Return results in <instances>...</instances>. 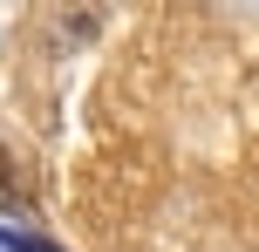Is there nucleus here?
<instances>
[{"mask_svg":"<svg viewBox=\"0 0 259 252\" xmlns=\"http://www.w3.org/2000/svg\"><path fill=\"white\" fill-rule=\"evenodd\" d=\"M7 252H55V245H41V239H21V232H7Z\"/></svg>","mask_w":259,"mask_h":252,"instance_id":"f257e3e1","label":"nucleus"},{"mask_svg":"<svg viewBox=\"0 0 259 252\" xmlns=\"http://www.w3.org/2000/svg\"><path fill=\"white\" fill-rule=\"evenodd\" d=\"M0 252H7V232H0Z\"/></svg>","mask_w":259,"mask_h":252,"instance_id":"f03ea898","label":"nucleus"}]
</instances>
